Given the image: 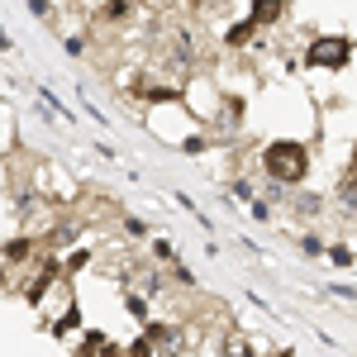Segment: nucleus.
<instances>
[{"label":"nucleus","instance_id":"1","mask_svg":"<svg viewBox=\"0 0 357 357\" xmlns=\"http://www.w3.org/2000/svg\"><path fill=\"white\" fill-rule=\"evenodd\" d=\"M262 167H267V176L291 186V181H301L305 172H310V153H305V143L276 138V143H267V153H262Z\"/></svg>","mask_w":357,"mask_h":357},{"label":"nucleus","instance_id":"4","mask_svg":"<svg viewBox=\"0 0 357 357\" xmlns=\"http://www.w3.org/2000/svg\"><path fill=\"white\" fill-rule=\"evenodd\" d=\"M124 10H129V0H110L105 5V20H124Z\"/></svg>","mask_w":357,"mask_h":357},{"label":"nucleus","instance_id":"5","mask_svg":"<svg viewBox=\"0 0 357 357\" xmlns=\"http://www.w3.org/2000/svg\"><path fill=\"white\" fill-rule=\"evenodd\" d=\"M343 186H348V191L357 195V162H353V172H348V181H343Z\"/></svg>","mask_w":357,"mask_h":357},{"label":"nucleus","instance_id":"3","mask_svg":"<svg viewBox=\"0 0 357 357\" xmlns=\"http://www.w3.org/2000/svg\"><path fill=\"white\" fill-rule=\"evenodd\" d=\"M281 10H286V0H252V24H272L281 20Z\"/></svg>","mask_w":357,"mask_h":357},{"label":"nucleus","instance_id":"2","mask_svg":"<svg viewBox=\"0 0 357 357\" xmlns=\"http://www.w3.org/2000/svg\"><path fill=\"white\" fill-rule=\"evenodd\" d=\"M348 53H353V48H348L343 38H314L310 53H305V62H310V67H343Z\"/></svg>","mask_w":357,"mask_h":357}]
</instances>
